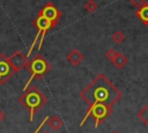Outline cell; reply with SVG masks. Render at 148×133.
<instances>
[{
    "label": "cell",
    "instance_id": "6da1fadb",
    "mask_svg": "<svg viewBox=\"0 0 148 133\" xmlns=\"http://www.w3.org/2000/svg\"><path fill=\"white\" fill-rule=\"evenodd\" d=\"M80 97L89 105L105 104L112 108V105L123 97V93L103 73H101L81 90Z\"/></svg>",
    "mask_w": 148,
    "mask_h": 133
},
{
    "label": "cell",
    "instance_id": "7a4b0ae2",
    "mask_svg": "<svg viewBox=\"0 0 148 133\" xmlns=\"http://www.w3.org/2000/svg\"><path fill=\"white\" fill-rule=\"evenodd\" d=\"M47 97L36 87V86H29L23 94L18 97V102L28 110L29 112V120L32 121L35 114L37 111H39L46 103Z\"/></svg>",
    "mask_w": 148,
    "mask_h": 133
},
{
    "label": "cell",
    "instance_id": "3957f363",
    "mask_svg": "<svg viewBox=\"0 0 148 133\" xmlns=\"http://www.w3.org/2000/svg\"><path fill=\"white\" fill-rule=\"evenodd\" d=\"M25 69L29 72L30 76L24 86V90L29 87V84L35 80V79H42L43 76H45L50 71H51V64L40 54L37 53L31 60L28 61Z\"/></svg>",
    "mask_w": 148,
    "mask_h": 133
},
{
    "label": "cell",
    "instance_id": "277c9868",
    "mask_svg": "<svg viewBox=\"0 0 148 133\" xmlns=\"http://www.w3.org/2000/svg\"><path fill=\"white\" fill-rule=\"evenodd\" d=\"M112 114V108L108 106L105 104H92L89 105L83 119L80 121V126H83V124L87 121L89 117H91L95 120V127L97 128L108 117Z\"/></svg>",
    "mask_w": 148,
    "mask_h": 133
},
{
    "label": "cell",
    "instance_id": "5b68a950",
    "mask_svg": "<svg viewBox=\"0 0 148 133\" xmlns=\"http://www.w3.org/2000/svg\"><path fill=\"white\" fill-rule=\"evenodd\" d=\"M32 27L37 29V35H36V37L34 38V42H32V44H31V46H30V49H29V51H28L27 58L30 57V54H31V52H32L35 45L37 44V39L40 38V39H39V43H38V51H39V50L42 49V45H43V42H44V38H45L46 32H47L49 30L56 28V25H54L53 23H51L50 21H47V20H45V19H43V17H40V16H38V15H37L36 19L32 21Z\"/></svg>",
    "mask_w": 148,
    "mask_h": 133
},
{
    "label": "cell",
    "instance_id": "8992f818",
    "mask_svg": "<svg viewBox=\"0 0 148 133\" xmlns=\"http://www.w3.org/2000/svg\"><path fill=\"white\" fill-rule=\"evenodd\" d=\"M38 16L50 21L51 23H53L54 25H57L59 23L60 16H61V12L57 8V6L53 2H46L37 13Z\"/></svg>",
    "mask_w": 148,
    "mask_h": 133
},
{
    "label": "cell",
    "instance_id": "52a82bcc",
    "mask_svg": "<svg viewBox=\"0 0 148 133\" xmlns=\"http://www.w3.org/2000/svg\"><path fill=\"white\" fill-rule=\"evenodd\" d=\"M13 74H15V72L8 61V57L0 53V86L5 84L13 76Z\"/></svg>",
    "mask_w": 148,
    "mask_h": 133
},
{
    "label": "cell",
    "instance_id": "ba28073f",
    "mask_svg": "<svg viewBox=\"0 0 148 133\" xmlns=\"http://www.w3.org/2000/svg\"><path fill=\"white\" fill-rule=\"evenodd\" d=\"M8 61H9V64H10V66L13 67L14 72L16 73V72L21 71L23 67L27 66V64H28V58H27V56H24L22 52L15 51L10 57H8Z\"/></svg>",
    "mask_w": 148,
    "mask_h": 133
},
{
    "label": "cell",
    "instance_id": "9c48e42d",
    "mask_svg": "<svg viewBox=\"0 0 148 133\" xmlns=\"http://www.w3.org/2000/svg\"><path fill=\"white\" fill-rule=\"evenodd\" d=\"M66 59H67V61H68L71 65H73V66H79V65L83 61L84 56H83L77 49H73L72 51H69V52L66 54Z\"/></svg>",
    "mask_w": 148,
    "mask_h": 133
},
{
    "label": "cell",
    "instance_id": "30bf717a",
    "mask_svg": "<svg viewBox=\"0 0 148 133\" xmlns=\"http://www.w3.org/2000/svg\"><path fill=\"white\" fill-rule=\"evenodd\" d=\"M135 15L148 28V2H146L143 6H141L140 8H138L136 12H135Z\"/></svg>",
    "mask_w": 148,
    "mask_h": 133
},
{
    "label": "cell",
    "instance_id": "8fae6325",
    "mask_svg": "<svg viewBox=\"0 0 148 133\" xmlns=\"http://www.w3.org/2000/svg\"><path fill=\"white\" fill-rule=\"evenodd\" d=\"M62 119L58 116V114H53V116H51L49 119H47V126L50 127V130H52V131H58V130H60L61 128V126H62Z\"/></svg>",
    "mask_w": 148,
    "mask_h": 133
},
{
    "label": "cell",
    "instance_id": "7c38bea8",
    "mask_svg": "<svg viewBox=\"0 0 148 133\" xmlns=\"http://www.w3.org/2000/svg\"><path fill=\"white\" fill-rule=\"evenodd\" d=\"M127 62H128V58L121 52H117V54H116V57H114V59L112 61V64L119 69L123 68Z\"/></svg>",
    "mask_w": 148,
    "mask_h": 133
},
{
    "label": "cell",
    "instance_id": "4fadbf2b",
    "mask_svg": "<svg viewBox=\"0 0 148 133\" xmlns=\"http://www.w3.org/2000/svg\"><path fill=\"white\" fill-rule=\"evenodd\" d=\"M138 118L148 127V103L138 112Z\"/></svg>",
    "mask_w": 148,
    "mask_h": 133
},
{
    "label": "cell",
    "instance_id": "5bb4252c",
    "mask_svg": "<svg viewBox=\"0 0 148 133\" xmlns=\"http://www.w3.org/2000/svg\"><path fill=\"white\" fill-rule=\"evenodd\" d=\"M98 8V5L95 0H87L86 3H84V9L88 12V13H94L96 12Z\"/></svg>",
    "mask_w": 148,
    "mask_h": 133
},
{
    "label": "cell",
    "instance_id": "9a60e30c",
    "mask_svg": "<svg viewBox=\"0 0 148 133\" xmlns=\"http://www.w3.org/2000/svg\"><path fill=\"white\" fill-rule=\"evenodd\" d=\"M112 40L114 42V43H117V44H120V43H123L124 42V39H125V35L120 31V30H116L113 34H112Z\"/></svg>",
    "mask_w": 148,
    "mask_h": 133
},
{
    "label": "cell",
    "instance_id": "2e32d148",
    "mask_svg": "<svg viewBox=\"0 0 148 133\" xmlns=\"http://www.w3.org/2000/svg\"><path fill=\"white\" fill-rule=\"evenodd\" d=\"M116 54H117V51H116L114 49H109V50L105 52V57H106L111 62L113 61V59H114Z\"/></svg>",
    "mask_w": 148,
    "mask_h": 133
},
{
    "label": "cell",
    "instance_id": "e0dca14e",
    "mask_svg": "<svg viewBox=\"0 0 148 133\" xmlns=\"http://www.w3.org/2000/svg\"><path fill=\"white\" fill-rule=\"evenodd\" d=\"M130 2L134 6V7H138V8H140L141 6H143L147 1L146 0H130Z\"/></svg>",
    "mask_w": 148,
    "mask_h": 133
},
{
    "label": "cell",
    "instance_id": "ac0fdd59",
    "mask_svg": "<svg viewBox=\"0 0 148 133\" xmlns=\"http://www.w3.org/2000/svg\"><path fill=\"white\" fill-rule=\"evenodd\" d=\"M47 119H49V117H45V118H44V119L40 121V124L38 125V127H37V128L34 131V133H39V131L42 130V127H43V126H44V125L47 123Z\"/></svg>",
    "mask_w": 148,
    "mask_h": 133
},
{
    "label": "cell",
    "instance_id": "d6986e66",
    "mask_svg": "<svg viewBox=\"0 0 148 133\" xmlns=\"http://www.w3.org/2000/svg\"><path fill=\"white\" fill-rule=\"evenodd\" d=\"M5 117H6V116H5V113H3V111H2L1 109H0V123H1V121H3V119H5Z\"/></svg>",
    "mask_w": 148,
    "mask_h": 133
},
{
    "label": "cell",
    "instance_id": "ffe728a7",
    "mask_svg": "<svg viewBox=\"0 0 148 133\" xmlns=\"http://www.w3.org/2000/svg\"><path fill=\"white\" fill-rule=\"evenodd\" d=\"M42 133H51V132H49V131H43Z\"/></svg>",
    "mask_w": 148,
    "mask_h": 133
},
{
    "label": "cell",
    "instance_id": "44dd1931",
    "mask_svg": "<svg viewBox=\"0 0 148 133\" xmlns=\"http://www.w3.org/2000/svg\"><path fill=\"white\" fill-rule=\"evenodd\" d=\"M111 133H119V132H117V131H113V132H111Z\"/></svg>",
    "mask_w": 148,
    "mask_h": 133
}]
</instances>
